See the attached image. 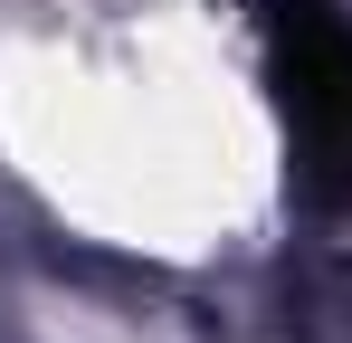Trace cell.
<instances>
[{
	"label": "cell",
	"mask_w": 352,
	"mask_h": 343,
	"mask_svg": "<svg viewBox=\"0 0 352 343\" xmlns=\"http://www.w3.org/2000/svg\"><path fill=\"white\" fill-rule=\"evenodd\" d=\"M257 29H267V86L295 143V181L324 210H352V19L333 0H257Z\"/></svg>",
	"instance_id": "cell-1"
}]
</instances>
